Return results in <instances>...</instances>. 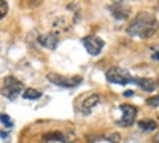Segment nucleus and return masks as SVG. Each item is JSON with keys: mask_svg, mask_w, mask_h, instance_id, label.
I'll return each mask as SVG.
<instances>
[{"mask_svg": "<svg viewBox=\"0 0 159 143\" xmlns=\"http://www.w3.org/2000/svg\"><path fill=\"white\" fill-rule=\"evenodd\" d=\"M45 143H46V141H45Z\"/></svg>", "mask_w": 159, "mask_h": 143, "instance_id": "nucleus-19", "label": "nucleus"}, {"mask_svg": "<svg viewBox=\"0 0 159 143\" xmlns=\"http://www.w3.org/2000/svg\"><path fill=\"white\" fill-rule=\"evenodd\" d=\"M121 111H123V118H121V124L123 126H130L135 119L137 114V108L134 105H129V103H124L121 105Z\"/></svg>", "mask_w": 159, "mask_h": 143, "instance_id": "nucleus-6", "label": "nucleus"}, {"mask_svg": "<svg viewBox=\"0 0 159 143\" xmlns=\"http://www.w3.org/2000/svg\"><path fill=\"white\" fill-rule=\"evenodd\" d=\"M139 127L142 129V131H145V132H151V131H154V129H157V124L154 123V121H151V119H143V121H140L139 123Z\"/></svg>", "mask_w": 159, "mask_h": 143, "instance_id": "nucleus-12", "label": "nucleus"}, {"mask_svg": "<svg viewBox=\"0 0 159 143\" xmlns=\"http://www.w3.org/2000/svg\"><path fill=\"white\" fill-rule=\"evenodd\" d=\"M83 45L86 48V51L91 56H97L100 54V51L103 49V40L96 35H88L83 38Z\"/></svg>", "mask_w": 159, "mask_h": 143, "instance_id": "nucleus-4", "label": "nucleus"}, {"mask_svg": "<svg viewBox=\"0 0 159 143\" xmlns=\"http://www.w3.org/2000/svg\"><path fill=\"white\" fill-rule=\"evenodd\" d=\"M126 97H130V96H134V92H130V91H127V92H124Z\"/></svg>", "mask_w": 159, "mask_h": 143, "instance_id": "nucleus-17", "label": "nucleus"}, {"mask_svg": "<svg viewBox=\"0 0 159 143\" xmlns=\"http://www.w3.org/2000/svg\"><path fill=\"white\" fill-rule=\"evenodd\" d=\"M105 76H107V80L110 83H116V84H127V83H132L134 81V78H132V75L121 69V67H113L110 69L107 73H105Z\"/></svg>", "mask_w": 159, "mask_h": 143, "instance_id": "nucleus-2", "label": "nucleus"}, {"mask_svg": "<svg viewBox=\"0 0 159 143\" xmlns=\"http://www.w3.org/2000/svg\"><path fill=\"white\" fill-rule=\"evenodd\" d=\"M154 143H159V137H157V138H156V140H154Z\"/></svg>", "mask_w": 159, "mask_h": 143, "instance_id": "nucleus-18", "label": "nucleus"}, {"mask_svg": "<svg viewBox=\"0 0 159 143\" xmlns=\"http://www.w3.org/2000/svg\"><path fill=\"white\" fill-rule=\"evenodd\" d=\"M43 141H46V143H49V141H64V143H67L65 135L61 134V132H48V134H45Z\"/></svg>", "mask_w": 159, "mask_h": 143, "instance_id": "nucleus-11", "label": "nucleus"}, {"mask_svg": "<svg viewBox=\"0 0 159 143\" xmlns=\"http://www.w3.org/2000/svg\"><path fill=\"white\" fill-rule=\"evenodd\" d=\"M8 11V3L5 2V0H0V19H2Z\"/></svg>", "mask_w": 159, "mask_h": 143, "instance_id": "nucleus-14", "label": "nucleus"}, {"mask_svg": "<svg viewBox=\"0 0 159 143\" xmlns=\"http://www.w3.org/2000/svg\"><path fill=\"white\" fill-rule=\"evenodd\" d=\"M48 80L52 84H57L61 87H75L81 83L83 78L81 76H64V75H57V73H49Z\"/></svg>", "mask_w": 159, "mask_h": 143, "instance_id": "nucleus-3", "label": "nucleus"}, {"mask_svg": "<svg viewBox=\"0 0 159 143\" xmlns=\"http://www.w3.org/2000/svg\"><path fill=\"white\" fill-rule=\"evenodd\" d=\"M22 96H24V99H38L40 96H42V92L37 91V89H25L22 92Z\"/></svg>", "mask_w": 159, "mask_h": 143, "instance_id": "nucleus-13", "label": "nucleus"}, {"mask_svg": "<svg viewBox=\"0 0 159 143\" xmlns=\"http://www.w3.org/2000/svg\"><path fill=\"white\" fill-rule=\"evenodd\" d=\"M147 103L150 107H157L159 105V96H154V97H150L148 100H147Z\"/></svg>", "mask_w": 159, "mask_h": 143, "instance_id": "nucleus-15", "label": "nucleus"}, {"mask_svg": "<svg viewBox=\"0 0 159 143\" xmlns=\"http://www.w3.org/2000/svg\"><path fill=\"white\" fill-rule=\"evenodd\" d=\"M21 91H22V83L21 81H18L15 76H7L5 78V94L10 99L18 96Z\"/></svg>", "mask_w": 159, "mask_h": 143, "instance_id": "nucleus-5", "label": "nucleus"}, {"mask_svg": "<svg viewBox=\"0 0 159 143\" xmlns=\"http://www.w3.org/2000/svg\"><path fill=\"white\" fill-rule=\"evenodd\" d=\"M0 121H2L3 124H7V126H11V121L8 118V114H0Z\"/></svg>", "mask_w": 159, "mask_h": 143, "instance_id": "nucleus-16", "label": "nucleus"}, {"mask_svg": "<svg viewBox=\"0 0 159 143\" xmlns=\"http://www.w3.org/2000/svg\"><path fill=\"white\" fill-rule=\"evenodd\" d=\"M134 83H137L143 91H154L156 81L153 78H134Z\"/></svg>", "mask_w": 159, "mask_h": 143, "instance_id": "nucleus-10", "label": "nucleus"}, {"mask_svg": "<svg viewBox=\"0 0 159 143\" xmlns=\"http://www.w3.org/2000/svg\"><path fill=\"white\" fill-rule=\"evenodd\" d=\"M157 29H159V21L156 19V16L151 13L142 11L129 24L127 34L130 37H139L145 40V38H150L151 35H154Z\"/></svg>", "mask_w": 159, "mask_h": 143, "instance_id": "nucleus-1", "label": "nucleus"}, {"mask_svg": "<svg viewBox=\"0 0 159 143\" xmlns=\"http://www.w3.org/2000/svg\"><path fill=\"white\" fill-rule=\"evenodd\" d=\"M99 102H100V96H99V94H91V96H88V97L83 100V103H81V111H83V114H89V113L92 111V108H96V107L99 105Z\"/></svg>", "mask_w": 159, "mask_h": 143, "instance_id": "nucleus-8", "label": "nucleus"}, {"mask_svg": "<svg viewBox=\"0 0 159 143\" xmlns=\"http://www.w3.org/2000/svg\"><path fill=\"white\" fill-rule=\"evenodd\" d=\"M38 43L48 48V49H56L59 45V38L54 34H45V35H40L38 37Z\"/></svg>", "mask_w": 159, "mask_h": 143, "instance_id": "nucleus-9", "label": "nucleus"}, {"mask_svg": "<svg viewBox=\"0 0 159 143\" xmlns=\"http://www.w3.org/2000/svg\"><path fill=\"white\" fill-rule=\"evenodd\" d=\"M110 11L113 13V16L116 19H126L130 13V8L124 2H115V3L110 5Z\"/></svg>", "mask_w": 159, "mask_h": 143, "instance_id": "nucleus-7", "label": "nucleus"}]
</instances>
